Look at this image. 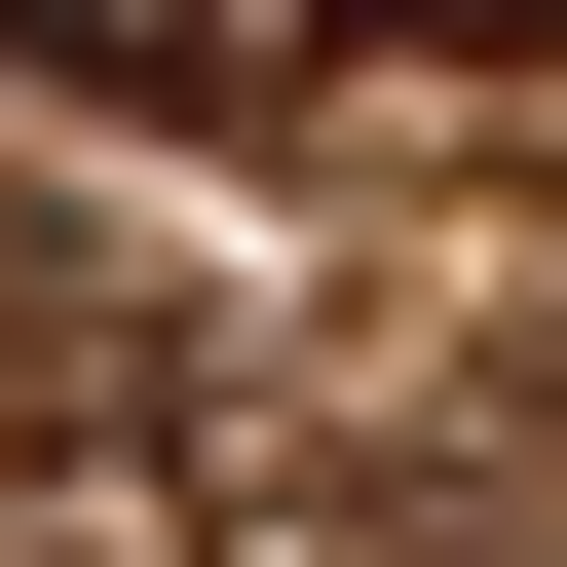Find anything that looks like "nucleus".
I'll return each mask as SVG.
<instances>
[{
    "instance_id": "f257e3e1",
    "label": "nucleus",
    "mask_w": 567,
    "mask_h": 567,
    "mask_svg": "<svg viewBox=\"0 0 567 567\" xmlns=\"http://www.w3.org/2000/svg\"><path fill=\"white\" fill-rule=\"evenodd\" d=\"M0 76H76V114H152V152H265L341 76V0H0Z\"/></svg>"
},
{
    "instance_id": "f03ea898",
    "label": "nucleus",
    "mask_w": 567,
    "mask_h": 567,
    "mask_svg": "<svg viewBox=\"0 0 567 567\" xmlns=\"http://www.w3.org/2000/svg\"><path fill=\"white\" fill-rule=\"evenodd\" d=\"M39 303H76V265H39V227H0V341H39Z\"/></svg>"
},
{
    "instance_id": "7ed1b4c3",
    "label": "nucleus",
    "mask_w": 567,
    "mask_h": 567,
    "mask_svg": "<svg viewBox=\"0 0 567 567\" xmlns=\"http://www.w3.org/2000/svg\"><path fill=\"white\" fill-rule=\"evenodd\" d=\"M341 39H379V0H341ZM416 39H529V0H416Z\"/></svg>"
}]
</instances>
